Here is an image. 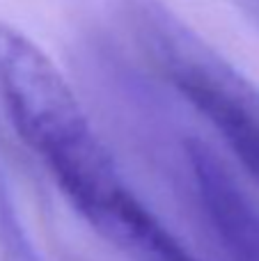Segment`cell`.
<instances>
[{"label": "cell", "instance_id": "cell-1", "mask_svg": "<svg viewBox=\"0 0 259 261\" xmlns=\"http://www.w3.org/2000/svg\"><path fill=\"white\" fill-rule=\"evenodd\" d=\"M0 103L16 135L87 222L128 193L71 85L25 32L0 21Z\"/></svg>", "mask_w": 259, "mask_h": 261}, {"label": "cell", "instance_id": "cell-2", "mask_svg": "<svg viewBox=\"0 0 259 261\" xmlns=\"http://www.w3.org/2000/svg\"><path fill=\"white\" fill-rule=\"evenodd\" d=\"M122 16L156 71L259 181V87L161 0H124Z\"/></svg>", "mask_w": 259, "mask_h": 261}, {"label": "cell", "instance_id": "cell-3", "mask_svg": "<svg viewBox=\"0 0 259 261\" xmlns=\"http://www.w3.org/2000/svg\"><path fill=\"white\" fill-rule=\"evenodd\" d=\"M92 229L128 261H197L133 193L103 213Z\"/></svg>", "mask_w": 259, "mask_h": 261}, {"label": "cell", "instance_id": "cell-4", "mask_svg": "<svg viewBox=\"0 0 259 261\" xmlns=\"http://www.w3.org/2000/svg\"><path fill=\"white\" fill-rule=\"evenodd\" d=\"M232 3L237 5L241 12H246L248 18H252L255 25L259 28V0H232Z\"/></svg>", "mask_w": 259, "mask_h": 261}]
</instances>
